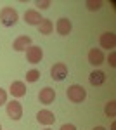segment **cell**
Wrapping results in <instances>:
<instances>
[{"mask_svg": "<svg viewBox=\"0 0 116 130\" xmlns=\"http://www.w3.org/2000/svg\"><path fill=\"white\" fill-rule=\"evenodd\" d=\"M19 19V14H18V10L12 9V7H4V9L0 10V23L4 24V26H14L16 23Z\"/></svg>", "mask_w": 116, "mask_h": 130, "instance_id": "obj_1", "label": "cell"}, {"mask_svg": "<svg viewBox=\"0 0 116 130\" xmlns=\"http://www.w3.org/2000/svg\"><path fill=\"white\" fill-rule=\"evenodd\" d=\"M66 95H68V99L71 101V102H83L85 101V97H87V92H85V89L81 87V85H71L68 89V92H66Z\"/></svg>", "mask_w": 116, "mask_h": 130, "instance_id": "obj_2", "label": "cell"}, {"mask_svg": "<svg viewBox=\"0 0 116 130\" xmlns=\"http://www.w3.org/2000/svg\"><path fill=\"white\" fill-rule=\"evenodd\" d=\"M50 76L56 82H62L68 76V66L64 62H56L52 68H50Z\"/></svg>", "mask_w": 116, "mask_h": 130, "instance_id": "obj_3", "label": "cell"}, {"mask_svg": "<svg viewBox=\"0 0 116 130\" xmlns=\"http://www.w3.org/2000/svg\"><path fill=\"white\" fill-rule=\"evenodd\" d=\"M42 57H43L42 47H38V45H29L28 49H26V59H28V62L37 64V62L42 61Z\"/></svg>", "mask_w": 116, "mask_h": 130, "instance_id": "obj_4", "label": "cell"}, {"mask_svg": "<svg viewBox=\"0 0 116 130\" xmlns=\"http://www.w3.org/2000/svg\"><path fill=\"white\" fill-rule=\"evenodd\" d=\"M7 116L10 120H21L23 116V106L19 101H10L7 102Z\"/></svg>", "mask_w": 116, "mask_h": 130, "instance_id": "obj_5", "label": "cell"}, {"mask_svg": "<svg viewBox=\"0 0 116 130\" xmlns=\"http://www.w3.org/2000/svg\"><path fill=\"white\" fill-rule=\"evenodd\" d=\"M99 42H101V47H104V49H114L116 45V35L114 33H111V31H106V33H102L101 35V38H99Z\"/></svg>", "mask_w": 116, "mask_h": 130, "instance_id": "obj_6", "label": "cell"}, {"mask_svg": "<svg viewBox=\"0 0 116 130\" xmlns=\"http://www.w3.org/2000/svg\"><path fill=\"white\" fill-rule=\"evenodd\" d=\"M38 99L42 104H52L54 99H56V90L50 89V87H43L38 94Z\"/></svg>", "mask_w": 116, "mask_h": 130, "instance_id": "obj_7", "label": "cell"}, {"mask_svg": "<svg viewBox=\"0 0 116 130\" xmlns=\"http://www.w3.org/2000/svg\"><path fill=\"white\" fill-rule=\"evenodd\" d=\"M42 16H40V12L38 10H35V9H29L24 12V21H26V24H31V26H38L40 23H42Z\"/></svg>", "mask_w": 116, "mask_h": 130, "instance_id": "obj_8", "label": "cell"}, {"mask_svg": "<svg viewBox=\"0 0 116 130\" xmlns=\"http://www.w3.org/2000/svg\"><path fill=\"white\" fill-rule=\"evenodd\" d=\"M88 62L92 66H99L104 62V52L101 49H90L88 50Z\"/></svg>", "mask_w": 116, "mask_h": 130, "instance_id": "obj_9", "label": "cell"}, {"mask_svg": "<svg viewBox=\"0 0 116 130\" xmlns=\"http://www.w3.org/2000/svg\"><path fill=\"white\" fill-rule=\"evenodd\" d=\"M71 21L68 19V18H61V19H57V24H56V30H57L59 35H62V37H66V35H69L71 33Z\"/></svg>", "mask_w": 116, "mask_h": 130, "instance_id": "obj_10", "label": "cell"}, {"mask_svg": "<svg viewBox=\"0 0 116 130\" xmlns=\"http://www.w3.org/2000/svg\"><path fill=\"white\" fill-rule=\"evenodd\" d=\"M29 45H31V38H29L28 35H21V37H18V38L14 40V43H12L14 50H18V52H23V50H26Z\"/></svg>", "mask_w": 116, "mask_h": 130, "instance_id": "obj_11", "label": "cell"}, {"mask_svg": "<svg viewBox=\"0 0 116 130\" xmlns=\"http://www.w3.org/2000/svg\"><path fill=\"white\" fill-rule=\"evenodd\" d=\"M37 120H38V123H42V125H52L54 121H56V116H54V113L48 109H42L37 115Z\"/></svg>", "mask_w": 116, "mask_h": 130, "instance_id": "obj_12", "label": "cell"}, {"mask_svg": "<svg viewBox=\"0 0 116 130\" xmlns=\"http://www.w3.org/2000/svg\"><path fill=\"white\" fill-rule=\"evenodd\" d=\"M88 82H90V85H94V87H101L104 82H106V73L104 71H92L90 73V76H88Z\"/></svg>", "mask_w": 116, "mask_h": 130, "instance_id": "obj_13", "label": "cell"}, {"mask_svg": "<svg viewBox=\"0 0 116 130\" xmlns=\"http://www.w3.org/2000/svg\"><path fill=\"white\" fill-rule=\"evenodd\" d=\"M10 94H12V97H16V99L26 95V85H24L23 82H14V83L10 85Z\"/></svg>", "mask_w": 116, "mask_h": 130, "instance_id": "obj_14", "label": "cell"}, {"mask_svg": "<svg viewBox=\"0 0 116 130\" xmlns=\"http://www.w3.org/2000/svg\"><path fill=\"white\" fill-rule=\"evenodd\" d=\"M52 28H54V23L50 19H42V23L38 24V30L42 35H50L52 33Z\"/></svg>", "mask_w": 116, "mask_h": 130, "instance_id": "obj_15", "label": "cell"}, {"mask_svg": "<svg viewBox=\"0 0 116 130\" xmlns=\"http://www.w3.org/2000/svg\"><path fill=\"white\" fill-rule=\"evenodd\" d=\"M104 111H106V115L109 118H114L116 116V101H109L106 104V108H104Z\"/></svg>", "mask_w": 116, "mask_h": 130, "instance_id": "obj_16", "label": "cell"}, {"mask_svg": "<svg viewBox=\"0 0 116 130\" xmlns=\"http://www.w3.org/2000/svg\"><path fill=\"white\" fill-rule=\"evenodd\" d=\"M38 78H40V71L38 70H29L28 73H26V82H29V83L37 82Z\"/></svg>", "mask_w": 116, "mask_h": 130, "instance_id": "obj_17", "label": "cell"}, {"mask_svg": "<svg viewBox=\"0 0 116 130\" xmlns=\"http://www.w3.org/2000/svg\"><path fill=\"white\" fill-rule=\"evenodd\" d=\"M87 7H88V10H99L101 7H102V2L101 0H87Z\"/></svg>", "mask_w": 116, "mask_h": 130, "instance_id": "obj_18", "label": "cell"}, {"mask_svg": "<svg viewBox=\"0 0 116 130\" xmlns=\"http://www.w3.org/2000/svg\"><path fill=\"white\" fill-rule=\"evenodd\" d=\"M35 5L38 7V9H48L50 7V0H38V2H35Z\"/></svg>", "mask_w": 116, "mask_h": 130, "instance_id": "obj_19", "label": "cell"}, {"mask_svg": "<svg viewBox=\"0 0 116 130\" xmlns=\"http://www.w3.org/2000/svg\"><path fill=\"white\" fill-rule=\"evenodd\" d=\"M7 102V92L4 89H0V106H4Z\"/></svg>", "mask_w": 116, "mask_h": 130, "instance_id": "obj_20", "label": "cell"}, {"mask_svg": "<svg viewBox=\"0 0 116 130\" xmlns=\"http://www.w3.org/2000/svg\"><path fill=\"white\" fill-rule=\"evenodd\" d=\"M109 64H111L113 68L116 66V54L114 52H111V56H109Z\"/></svg>", "mask_w": 116, "mask_h": 130, "instance_id": "obj_21", "label": "cell"}, {"mask_svg": "<svg viewBox=\"0 0 116 130\" xmlns=\"http://www.w3.org/2000/svg\"><path fill=\"white\" fill-rule=\"evenodd\" d=\"M61 130H76V127H75V125H62Z\"/></svg>", "mask_w": 116, "mask_h": 130, "instance_id": "obj_22", "label": "cell"}, {"mask_svg": "<svg viewBox=\"0 0 116 130\" xmlns=\"http://www.w3.org/2000/svg\"><path fill=\"white\" fill-rule=\"evenodd\" d=\"M94 130H106V128H104V127H95Z\"/></svg>", "mask_w": 116, "mask_h": 130, "instance_id": "obj_23", "label": "cell"}, {"mask_svg": "<svg viewBox=\"0 0 116 130\" xmlns=\"http://www.w3.org/2000/svg\"><path fill=\"white\" fill-rule=\"evenodd\" d=\"M0 130H2V125H0Z\"/></svg>", "mask_w": 116, "mask_h": 130, "instance_id": "obj_24", "label": "cell"}, {"mask_svg": "<svg viewBox=\"0 0 116 130\" xmlns=\"http://www.w3.org/2000/svg\"><path fill=\"white\" fill-rule=\"evenodd\" d=\"M45 130H50V128H45Z\"/></svg>", "mask_w": 116, "mask_h": 130, "instance_id": "obj_25", "label": "cell"}]
</instances>
